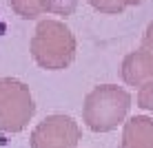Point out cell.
I'll return each mask as SVG.
<instances>
[{"mask_svg":"<svg viewBox=\"0 0 153 148\" xmlns=\"http://www.w3.org/2000/svg\"><path fill=\"white\" fill-rule=\"evenodd\" d=\"M76 53V38L60 20H40L31 38V55L45 68H65Z\"/></svg>","mask_w":153,"mask_h":148,"instance_id":"1","label":"cell"},{"mask_svg":"<svg viewBox=\"0 0 153 148\" xmlns=\"http://www.w3.org/2000/svg\"><path fill=\"white\" fill-rule=\"evenodd\" d=\"M129 104H131V97L124 88H118L113 84L98 86L87 97V104H84V121L96 133L111 130L124 119L126 110H129Z\"/></svg>","mask_w":153,"mask_h":148,"instance_id":"2","label":"cell"},{"mask_svg":"<svg viewBox=\"0 0 153 148\" xmlns=\"http://www.w3.org/2000/svg\"><path fill=\"white\" fill-rule=\"evenodd\" d=\"M33 115V102L22 82L0 80V128L16 133Z\"/></svg>","mask_w":153,"mask_h":148,"instance_id":"3","label":"cell"},{"mask_svg":"<svg viewBox=\"0 0 153 148\" xmlns=\"http://www.w3.org/2000/svg\"><path fill=\"white\" fill-rule=\"evenodd\" d=\"M80 137L76 121L67 115L47 117L31 135V148H73Z\"/></svg>","mask_w":153,"mask_h":148,"instance_id":"4","label":"cell"},{"mask_svg":"<svg viewBox=\"0 0 153 148\" xmlns=\"http://www.w3.org/2000/svg\"><path fill=\"white\" fill-rule=\"evenodd\" d=\"M122 75L129 84H140L142 80L153 75V22L144 31L140 49L124 57Z\"/></svg>","mask_w":153,"mask_h":148,"instance_id":"5","label":"cell"},{"mask_svg":"<svg viewBox=\"0 0 153 148\" xmlns=\"http://www.w3.org/2000/svg\"><path fill=\"white\" fill-rule=\"evenodd\" d=\"M122 148H153V119L133 117L124 128Z\"/></svg>","mask_w":153,"mask_h":148,"instance_id":"6","label":"cell"},{"mask_svg":"<svg viewBox=\"0 0 153 148\" xmlns=\"http://www.w3.org/2000/svg\"><path fill=\"white\" fill-rule=\"evenodd\" d=\"M9 4L20 18H27V20H33L45 13L42 0H9Z\"/></svg>","mask_w":153,"mask_h":148,"instance_id":"7","label":"cell"},{"mask_svg":"<svg viewBox=\"0 0 153 148\" xmlns=\"http://www.w3.org/2000/svg\"><path fill=\"white\" fill-rule=\"evenodd\" d=\"M45 13H56V15H71L78 7V0H42Z\"/></svg>","mask_w":153,"mask_h":148,"instance_id":"8","label":"cell"},{"mask_svg":"<svg viewBox=\"0 0 153 148\" xmlns=\"http://www.w3.org/2000/svg\"><path fill=\"white\" fill-rule=\"evenodd\" d=\"M138 102H140V106H142V108H149V110H153V82H146L144 86L140 88Z\"/></svg>","mask_w":153,"mask_h":148,"instance_id":"9","label":"cell"},{"mask_svg":"<svg viewBox=\"0 0 153 148\" xmlns=\"http://www.w3.org/2000/svg\"><path fill=\"white\" fill-rule=\"evenodd\" d=\"M115 2H118L122 9H126V7H133V4H140V2H144V0H115Z\"/></svg>","mask_w":153,"mask_h":148,"instance_id":"10","label":"cell"}]
</instances>
